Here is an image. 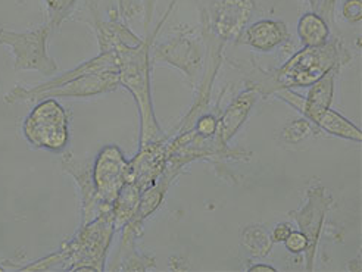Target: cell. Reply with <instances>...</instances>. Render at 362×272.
<instances>
[{"label": "cell", "instance_id": "cell-1", "mask_svg": "<svg viewBox=\"0 0 362 272\" xmlns=\"http://www.w3.org/2000/svg\"><path fill=\"white\" fill-rule=\"evenodd\" d=\"M352 61V53L341 39H329L317 47H302L281 66L265 71L252 61L245 85L261 97L274 96L284 88L310 87L330 71H340Z\"/></svg>", "mask_w": 362, "mask_h": 272}, {"label": "cell", "instance_id": "cell-2", "mask_svg": "<svg viewBox=\"0 0 362 272\" xmlns=\"http://www.w3.org/2000/svg\"><path fill=\"white\" fill-rule=\"evenodd\" d=\"M175 4L177 0H173V4L170 5L165 15L162 16L160 21L156 24L153 32L148 34L146 39H143V42L139 46L121 47L115 50L118 54L119 85L129 90L137 105V111L140 117V148L167 137V134L160 129L153 109L151 84V72L153 64L151 58V50L155 43L156 35L159 34L164 23L168 20Z\"/></svg>", "mask_w": 362, "mask_h": 272}, {"label": "cell", "instance_id": "cell-3", "mask_svg": "<svg viewBox=\"0 0 362 272\" xmlns=\"http://www.w3.org/2000/svg\"><path fill=\"white\" fill-rule=\"evenodd\" d=\"M117 232L114 209L100 213L93 221L81 224L78 231L66 240L58 252L31 262L16 266L21 271H103L114 234Z\"/></svg>", "mask_w": 362, "mask_h": 272}, {"label": "cell", "instance_id": "cell-4", "mask_svg": "<svg viewBox=\"0 0 362 272\" xmlns=\"http://www.w3.org/2000/svg\"><path fill=\"white\" fill-rule=\"evenodd\" d=\"M152 64L164 62L185 74L192 88L201 81L205 65V43L201 31L187 25L175 27L165 40L152 46Z\"/></svg>", "mask_w": 362, "mask_h": 272}, {"label": "cell", "instance_id": "cell-5", "mask_svg": "<svg viewBox=\"0 0 362 272\" xmlns=\"http://www.w3.org/2000/svg\"><path fill=\"white\" fill-rule=\"evenodd\" d=\"M23 134L34 149L52 153L65 150L69 141V117L58 99L37 102L23 122Z\"/></svg>", "mask_w": 362, "mask_h": 272}, {"label": "cell", "instance_id": "cell-6", "mask_svg": "<svg viewBox=\"0 0 362 272\" xmlns=\"http://www.w3.org/2000/svg\"><path fill=\"white\" fill-rule=\"evenodd\" d=\"M52 34L47 24L25 32L0 28V45L12 50L15 71H37L47 77L58 72L57 62L47 53V42Z\"/></svg>", "mask_w": 362, "mask_h": 272}, {"label": "cell", "instance_id": "cell-7", "mask_svg": "<svg viewBox=\"0 0 362 272\" xmlns=\"http://www.w3.org/2000/svg\"><path fill=\"white\" fill-rule=\"evenodd\" d=\"M255 9V0H212L201 12V27L224 43L236 42Z\"/></svg>", "mask_w": 362, "mask_h": 272}, {"label": "cell", "instance_id": "cell-8", "mask_svg": "<svg viewBox=\"0 0 362 272\" xmlns=\"http://www.w3.org/2000/svg\"><path fill=\"white\" fill-rule=\"evenodd\" d=\"M333 199L325 187L315 184L306 190L305 203L299 209L288 212V216L296 221L299 231L305 234L308 240V247L305 250L306 271L314 269L320 235L325 223V215L330 211Z\"/></svg>", "mask_w": 362, "mask_h": 272}, {"label": "cell", "instance_id": "cell-9", "mask_svg": "<svg viewBox=\"0 0 362 272\" xmlns=\"http://www.w3.org/2000/svg\"><path fill=\"white\" fill-rule=\"evenodd\" d=\"M274 97L296 109L298 112L302 114L303 118L311 121L321 131H325L330 136L343 140H349L355 143L362 141V131L358 126L341 114L333 111L332 107H320L306 103L305 96L296 93L292 88L280 90V92L274 95Z\"/></svg>", "mask_w": 362, "mask_h": 272}, {"label": "cell", "instance_id": "cell-10", "mask_svg": "<svg viewBox=\"0 0 362 272\" xmlns=\"http://www.w3.org/2000/svg\"><path fill=\"white\" fill-rule=\"evenodd\" d=\"M129 177V160L117 144L103 146L93 162V181L100 201L112 206L127 183Z\"/></svg>", "mask_w": 362, "mask_h": 272}, {"label": "cell", "instance_id": "cell-11", "mask_svg": "<svg viewBox=\"0 0 362 272\" xmlns=\"http://www.w3.org/2000/svg\"><path fill=\"white\" fill-rule=\"evenodd\" d=\"M118 87H121L118 71L98 72V74H86L74 80H69L64 84H59L57 87L43 90V92L34 95L30 102H39L47 97H53V99L93 97V96H100V95L114 92V90H117Z\"/></svg>", "mask_w": 362, "mask_h": 272}, {"label": "cell", "instance_id": "cell-12", "mask_svg": "<svg viewBox=\"0 0 362 272\" xmlns=\"http://www.w3.org/2000/svg\"><path fill=\"white\" fill-rule=\"evenodd\" d=\"M62 170L77 183L81 197V224L93 221L100 213L114 209L100 201L93 181V165L88 160H80L71 152H64Z\"/></svg>", "mask_w": 362, "mask_h": 272}, {"label": "cell", "instance_id": "cell-13", "mask_svg": "<svg viewBox=\"0 0 362 272\" xmlns=\"http://www.w3.org/2000/svg\"><path fill=\"white\" fill-rule=\"evenodd\" d=\"M121 243L115 259L107 266L110 271H148L156 268V261L152 256L141 255L137 250V240L141 237L143 223L132 220L122 227Z\"/></svg>", "mask_w": 362, "mask_h": 272}, {"label": "cell", "instance_id": "cell-14", "mask_svg": "<svg viewBox=\"0 0 362 272\" xmlns=\"http://www.w3.org/2000/svg\"><path fill=\"white\" fill-rule=\"evenodd\" d=\"M288 28L283 21L259 20L247 25L234 45L247 46L259 53H269L280 49L288 40Z\"/></svg>", "mask_w": 362, "mask_h": 272}, {"label": "cell", "instance_id": "cell-15", "mask_svg": "<svg viewBox=\"0 0 362 272\" xmlns=\"http://www.w3.org/2000/svg\"><path fill=\"white\" fill-rule=\"evenodd\" d=\"M258 97L257 92L246 88L245 92L238 95V97L233 99L226 111L218 117V125H216L214 137L221 146H228V141L239 133Z\"/></svg>", "mask_w": 362, "mask_h": 272}, {"label": "cell", "instance_id": "cell-16", "mask_svg": "<svg viewBox=\"0 0 362 272\" xmlns=\"http://www.w3.org/2000/svg\"><path fill=\"white\" fill-rule=\"evenodd\" d=\"M298 37L303 47H317L330 39V27L317 12H306L298 21Z\"/></svg>", "mask_w": 362, "mask_h": 272}, {"label": "cell", "instance_id": "cell-17", "mask_svg": "<svg viewBox=\"0 0 362 272\" xmlns=\"http://www.w3.org/2000/svg\"><path fill=\"white\" fill-rule=\"evenodd\" d=\"M240 244L247 252V255L262 259L273 252V240L267 227L259 224H249L240 232Z\"/></svg>", "mask_w": 362, "mask_h": 272}, {"label": "cell", "instance_id": "cell-18", "mask_svg": "<svg viewBox=\"0 0 362 272\" xmlns=\"http://www.w3.org/2000/svg\"><path fill=\"white\" fill-rule=\"evenodd\" d=\"M141 193V189H139L134 183H125L121 189L114 203V218L117 231H121L122 227L134 218L140 203Z\"/></svg>", "mask_w": 362, "mask_h": 272}, {"label": "cell", "instance_id": "cell-19", "mask_svg": "<svg viewBox=\"0 0 362 272\" xmlns=\"http://www.w3.org/2000/svg\"><path fill=\"white\" fill-rule=\"evenodd\" d=\"M337 74L339 71H330L329 74H325L317 83L310 85L305 102L320 107H330L334 97V83Z\"/></svg>", "mask_w": 362, "mask_h": 272}, {"label": "cell", "instance_id": "cell-20", "mask_svg": "<svg viewBox=\"0 0 362 272\" xmlns=\"http://www.w3.org/2000/svg\"><path fill=\"white\" fill-rule=\"evenodd\" d=\"M320 129L306 118H296L288 121L280 133V138L286 144H299L308 138L320 134Z\"/></svg>", "mask_w": 362, "mask_h": 272}, {"label": "cell", "instance_id": "cell-21", "mask_svg": "<svg viewBox=\"0 0 362 272\" xmlns=\"http://www.w3.org/2000/svg\"><path fill=\"white\" fill-rule=\"evenodd\" d=\"M78 0H45L46 11H47V25L52 32H57L62 23L76 12V6Z\"/></svg>", "mask_w": 362, "mask_h": 272}, {"label": "cell", "instance_id": "cell-22", "mask_svg": "<svg viewBox=\"0 0 362 272\" xmlns=\"http://www.w3.org/2000/svg\"><path fill=\"white\" fill-rule=\"evenodd\" d=\"M216 125H218L216 114H202L194 121L193 130L202 137H214L216 133Z\"/></svg>", "mask_w": 362, "mask_h": 272}, {"label": "cell", "instance_id": "cell-23", "mask_svg": "<svg viewBox=\"0 0 362 272\" xmlns=\"http://www.w3.org/2000/svg\"><path fill=\"white\" fill-rule=\"evenodd\" d=\"M341 16L348 24H359L362 21V0H345L341 4Z\"/></svg>", "mask_w": 362, "mask_h": 272}, {"label": "cell", "instance_id": "cell-24", "mask_svg": "<svg viewBox=\"0 0 362 272\" xmlns=\"http://www.w3.org/2000/svg\"><path fill=\"white\" fill-rule=\"evenodd\" d=\"M286 249L293 253V255H300V253H305L308 247V240L305 237V234L302 231H292L288 234V237L283 242Z\"/></svg>", "mask_w": 362, "mask_h": 272}, {"label": "cell", "instance_id": "cell-25", "mask_svg": "<svg viewBox=\"0 0 362 272\" xmlns=\"http://www.w3.org/2000/svg\"><path fill=\"white\" fill-rule=\"evenodd\" d=\"M293 231V227L288 224V223H279L273 231H271V240H273V243H283L287 237L288 234H291Z\"/></svg>", "mask_w": 362, "mask_h": 272}, {"label": "cell", "instance_id": "cell-26", "mask_svg": "<svg viewBox=\"0 0 362 272\" xmlns=\"http://www.w3.org/2000/svg\"><path fill=\"white\" fill-rule=\"evenodd\" d=\"M143 4V24H144V31H149L152 18L155 13V8L158 0H141Z\"/></svg>", "mask_w": 362, "mask_h": 272}, {"label": "cell", "instance_id": "cell-27", "mask_svg": "<svg viewBox=\"0 0 362 272\" xmlns=\"http://www.w3.org/2000/svg\"><path fill=\"white\" fill-rule=\"evenodd\" d=\"M249 272H277V269L267 264H255L249 268Z\"/></svg>", "mask_w": 362, "mask_h": 272}, {"label": "cell", "instance_id": "cell-28", "mask_svg": "<svg viewBox=\"0 0 362 272\" xmlns=\"http://www.w3.org/2000/svg\"><path fill=\"white\" fill-rule=\"evenodd\" d=\"M118 6H119V9H118L119 15L125 18V0H118Z\"/></svg>", "mask_w": 362, "mask_h": 272}, {"label": "cell", "instance_id": "cell-29", "mask_svg": "<svg viewBox=\"0 0 362 272\" xmlns=\"http://www.w3.org/2000/svg\"><path fill=\"white\" fill-rule=\"evenodd\" d=\"M308 2H310V5L313 6V9L315 11V8H317V2H318V0H308ZM314 11H313V12H314Z\"/></svg>", "mask_w": 362, "mask_h": 272}, {"label": "cell", "instance_id": "cell-30", "mask_svg": "<svg viewBox=\"0 0 362 272\" xmlns=\"http://www.w3.org/2000/svg\"><path fill=\"white\" fill-rule=\"evenodd\" d=\"M16 2H18V4H21V2H23V0H16Z\"/></svg>", "mask_w": 362, "mask_h": 272}, {"label": "cell", "instance_id": "cell-31", "mask_svg": "<svg viewBox=\"0 0 362 272\" xmlns=\"http://www.w3.org/2000/svg\"><path fill=\"white\" fill-rule=\"evenodd\" d=\"M0 271H4V266H2V265H0Z\"/></svg>", "mask_w": 362, "mask_h": 272}]
</instances>
